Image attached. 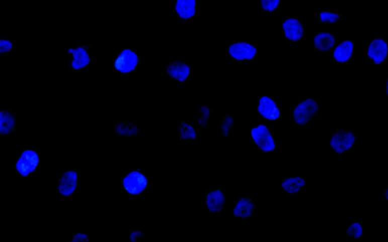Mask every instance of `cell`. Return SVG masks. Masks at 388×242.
<instances>
[{
    "instance_id": "obj_9",
    "label": "cell",
    "mask_w": 388,
    "mask_h": 242,
    "mask_svg": "<svg viewBox=\"0 0 388 242\" xmlns=\"http://www.w3.org/2000/svg\"><path fill=\"white\" fill-rule=\"evenodd\" d=\"M77 185V175L74 171H67L61 176L58 190L64 196H69L76 189Z\"/></svg>"
},
{
    "instance_id": "obj_29",
    "label": "cell",
    "mask_w": 388,
    "mask_h": 242,
    "mask_svg": "<svg viewBox=\"0 0 388 242\" xmlns=\"http://www.w3.org/2000/svg\"><path fill=\"white\" fill-rule=\"evenodd\" d=\"M142 237H143V233L140 232V231H134L130 235V239L132 242L137 241V240H140Z\"/></svg>"
},
{
    "instance_id": "obj_31",
    "label": "cell",
    "mask_w": 388,
    "mask_h": 242,
    "mask_svg": "<svg viewBox=\"0 0 388 242\" xmlns=\"http://www.w3.org/2000/svg\"><path fill=\"white\" fill-rule=\"evenodd\" d=\"M386 94H387L388 95V80L387 83H386Z\"/></svg>"
},
{
    "instance_id": "obj_30",
    "label": "cell",
    "mask_w": 388,
    "mask_h": 242,
    "mask_svg": "<svg viewBox=\"0 0 388 242\" xmlns=\"http://www.w3.org/2000/svg\"><path fill=\"white\" fill-rule=\"evenodd\" d=\"M385 197H386V199L388 200V189H386V192H385Z\"/></svg>"
},
{
    "instance_id": "obj_21",
    "label": "cell",
    "mask_w": 388,
    "mask_h": 242,
    "mask_svg": "<svg viewBox=\"0 0 388 242\" xmlns=\"http://www.w3.org/2000/svg\"><path fill=\"white\" fill-rule=\"evenodd\" d=\"M116 132L119 135L125 136V137H132L135 136L138 133V128L135 125H133L128 122H123L119 124L115 129Z\"/></svg>"
},
{
    "instance_id": "obj_24",
    "label": "cell",
    "mask_w": 388,
    "mask_h": 242,
    "mask_svg": "<svg viewBox=\"0 0 388 242\" xmlns=\"http://www.w3.org/2000/svg\"><path fill=\"white\" fill-rule=\"evenodd\" d=\"M362 234V228L360 224L355 222L347 228V234L354 238H359Z\"/></svg>"
},
{
    "instance_id": "obj_18",
    "label": "cell",
    "mask_w": 388,
    "mask_h": 242,
    "mask_svg": "<svg viewBox=\"0 0 388 242\" xmlns=\"http://www.w3.org/2000/svg\"><path fill=\"white\" fill-rule=\"evenodd\" d=\"M16 119L13 113L8 110L0 112V134L7 135L14 130Z\"/></svg>"
},
{
    "instance_id": "obj_3",
    "label": "cell",
    "mask_w": 388,
    "mask_h": 242,
    "mask_svg": "<svg viewBox=\"0 0 388 242\" xmlns=\"http://www.w3.org/2000/svg\"><path fill=\"white\" fill-rule=\"evenodd\" d=\"M355 141L356 137L353 133L338 130L336 134L332 137L330 145L337 153L341 154L351 149Z\"/></svg>"
},
{
    "instance_id": "obj_1",
    "label": "cell",
    "mask_w": 388,
    "mask_h": 242,
    "mask_svg": "<svg viewBox=\"0 0 388 242\" xmlns=\"http://www.w3.org/2000/svg\"><path fill=\"white\" fill-rule=\"evenodd\" d=\"M319 110V105L315 100L308 98L302 101L293 111L295 121L299 125H305Z\"/></svg>"
},
{
    "instance_id": "obj_16",
    "label": "cell",
    "mask_w": 388,
    "mask_h": 242,
    "mask_svg": "<svg viewBox=\"0 0 388 242\" xmlns=\"http://www.w3.org/2000/svg\"><path fill=\"white\" fill-rule=\"evenodd\" d=\"M353 50V43L351 41H344L335 49L334 57L337 62L344 63L351 58Z\"/></svg>"
},
{
    "instance_id": "obj_20",
    "label": "cell",
    "mask_w": 388,
    "mask_h": 242,
    "mask_svg": "<svg viewBox=\"0 0 388 242\" xmlns=\"http://www.w3.org/2000/svg\"><path fill=\"white\" fill-rule=\"evenodd\" d=\"M305 181L302 178L297 176V177L287 178L284 179L281 186L284 190L288 192L289 194H294L299 192L300 188L305 186Z\"/></svg>"
},
{
    "instance_id": "obj_23",
    "label": "cell",
    "mask_w": 388,
    "mask_h": 242,
    "mask_svg": "<svg viewBox=\"0 0 388 242\" xmlns=\"http://www.w3.org/2000/svg\"><path fill=\"white\" fill-rule=\"evenodd\" d=\"M319 16H320L321 22L324 23H335L340 18L339 15L329 13V12L320 13Z\"/></svg>"
},
{
    "instance_id": "obj_10",
    "label": "cell",
    "mask_w": 388,
    "mask_h": 242,
    "mask_svg": "<svg viewBox=\"0 0 388 242\" xmlns=\"http://www.w3.org/2000/svg\"><path fill=\"white\" fill-rule=\"evenodd\" d=\"M258 110L265 118L271 120H275L280 116L279 109L277 107L275 101L267 96H263L260 98Z\"/></svg>"
},
{
    "instance_id": "obj_15",
    "label": "cell",
    "mask_w": 388,
    "mask_h": 242,
    "mask_svg": "<svg viewBox=\"0 0 388 242\" xmlns=\"http://www.w3.org/2000/svg\"><path fill=\"white\" fill-rule=\"evenodd\" d=\"M224 201L225 200L222 192L221 191L216 190L215 192H210L206 198V205L209 211L218 213L223 208Z\"/></svg>"
},
{
    "instance_id": "obj_7",
    "label": "cell",
    "mask_w": 388,
    "mask_h": 242,
    "mask_svg": "<svg viewBox=\"0 0 388 242\" xmlns=\"http://www.w3.org/2000/svg\"><path fill=\"white\" fill-rule=\"evenodd\" d=\"M256 50L254 46L247 43H237L230 45L229 54L238 61L251 60L256 55Z\"/></svg>"
},
{
    "instance_id": "obj_11",
    "label": "cell",
    "mask_w": 388,
    "mask_h": 242,
    "mask_svg": "<svg viewBox=\"0 0 388 242\" xmlns=\"http://www.w3.org/2000/svg\"><path fill=\"white\" fill-rule=\"evenodd\" d=\"M285 37L293 41L300 40L303 35V28L299 21L294 19H289L283 24Z\"/></svg>"
},
{
    "instance_id": "obj_2",
    "label": "cell",
    "mask_w": 388,
    "mask_h": 242,
    "mask_svg": "<svg viewBox=\"0 0 388 242\" xmlns=\"http://www.w3.org/2000/svg\"><path fill=\"white\" fill-rule=\"evenodd\" d=\"M123 185L128 193L137 195L146 189L147 179L140 172H131L123 179Z\"/></svg>"
},
{
    "instance_id": "obj_26",
    "label": "cell",
    "mask_w": 388,
    "mask_h": 242,
    "mask_svg": "<svg viewBox=\"0 0 388 242\" xmlns=\"http://www.w3.org/2000/svg\"><path fill=\"white\" fill-rule=\"evenodd\" d=\"M233 125V119L231 116H227L224 119V123L221 126V131H222L223 135L224 137H227V133H228L229 128Z\"/></svg>"
},
{
    "instance_id": "obj_14",
    "label": "cell",
    "mask_w": 388,
    "mask_h": 242,
    "mask_svg": "<svg viewBox=\"0 0 388 242\" xmlns=\"http://www.w3.org/2000/svg\"><path fill=\"white\" fill-rule=\"evenodd\" d=\"M69 53L72 54L74 60L72 62V67L74 70L82 69L86 67L91 62L89 55L86 49L83 47L77 49H69Z\"/></svg>"
},
{
    "instance_id": "obj_28",
    "label": "cell",
    "mask_w": 388,
    "mask_h": 242,
    "mask_svg": "<svg viewBox=\"0 0 388 242\" xmlns=\"http://www.w3.org/2000/svg\"><path fill=\"white\" fill-rule=\"evenodd\" d=\"M89 240L88 236L84 234H77L74 235L72 242H88Z\"/></svg>"
},
{
    "instance_id": "obj_6",
    "label": "cell",
    "mask_w": 388,
    "mask_h": 242,
    "mask_svg": "<svg viewBox=\"0 0 388 242\" xmlns=\"http://www.w3.org/2000/svg\"><path fill=\"white\" fill-rule=\"evenodd\" d=\"M39 157L34 151L28 150L22 154L20 159L16 164V169L23 176H28L37 168Z\"/></svg>"
},
{
    "instance_id": "obj_4",
    "label": "cell",
    "mask_w": 388,
    "mask_h": 242,
    "mask_svg": "<svg viewBox=\"0 0 388 242\" xmlns=\"http://www.w3.org/2000/svg\"><path fill=\"white\" fill-rule=\"evenodd\" d=\"M251 135L256 146H259L263 152H272L275 149L273 138L269 129L264 125H260L258 128L252 129Z\"/></svg>"
},
{
    "instance_id": "obj_12",
    "label": "cell",
    "mask_w": 388,
    "mask_h": 242,
    "mask_svg": "<svg viewBox=\"0 0 388 242\" xmlns=\"http://www.w3.org/2000/svg\"><path fill=\"white\" fill-rule=\"evenodd\" d=\"M166 71L174 79L183 82L188 77L190 70L186 64L180 61H174L168 65Z\"/></svg>"
},
{
    "instance_id": "obj_22",
    "label": "cell",
    "mask_w": 388,
    "mask_h": 242,
    "mask_svg": "<svg viewBox=\"0 0 388 242\" xmlns=\"http://www.w3.org/2000/svg\"><path fill=\"white\" fill-rule=\"evenodd\" d=\"M181 139L183 140H194L196 138V132L193 127L185 123H181L179 127Z\"/></svg>"
},
{
    "instance_id": "obj_5",
    "label": "cell",
    "mask_w": 388,
    "mask_h": 242,
    "mask_svg": "<svg viewBox=\"0 0 388 242\" xmlns=\"http://www.w3.org/2000/svg\"><path fill=\"white\" fill-rule=\"evenodd\" d=\"M138 63V57L131 49L123 51L115 62V68L120 72L130 73L134 71Z\"/></svg>"
},
{
    "instance_id": "obj_25",
    "label": "cell",
    "mask_w": 388,
    "mask_h": 242,
    "mask_svg": "<svg viewBox=\"0 0 388 242\" xmlns=\"http://www.w3.org/2000/svg\"><path fill=\"white\" fill-rule=\"evenodd\" d=\"M279 3L280 0H262V7L266 11L272 12L278 7Z\"/></svg>"
},
{
    "instance_id": "obj_27",
    "label": "cell",
    "mask_w": 388,
    "mask_h": 242,
    "mask_svg": "<svg viewBox=\"0 0 388 242\" xmlns=\"http://www.w3.org/2000/svg\"><path fill=\"white\" fill-rule=\"evenodd\" d=\"M0 49H1V53H7L11 52L13 49V43L9 40H0Z\"/></svg>"
},
{
    "instance_id": "obj_19",
    "label": "cell",
    "mask_w": 388,
    "mask_h": 242,
    "mask_svg": "<svg viewBox=\"0 0 388 242\" xmlns=\"http://www.w3.org/2000/svg\"><path fill=\"white\" fill-rule=\"evenodd\" d=\"M254 211V204L248 198H242L238 201L234 210V214L238 217L247 218Z\"/></svg>"
},
{
    "instance_id": "obj_13",
    "label": "cell",
    "mask_w": 388,
    "mask_h": 242,
    "mask_svg": "<svg viewBox=\"0 0 388 242\" xmlns=\"http://www.w3.org/2000/svg\"><path fill=\"white\" fill-rule=\"evenodd\" d=\"M196 1L197 0H178L177 1V13L182 19H188L196 14Z\"/></svg>"
},
{
    "instance_id": "obj_8",
    "label": "cell",
    "mask_w": 388,
    "mask_h": 242,
    "mask_svg": "<svg viewBox=\"0 0 388 242\" xmlns=\"http://www.w3.org/2000/svg\"><path fill=\"white\" fill-rule=\"evenodd\" d=\"M387 45L381 39L373 40L368 48V55L374 60L376 65H380L387 55Z\"/></svg>"
},
{
    "instance_id": "obj_17",
    "label": "cell",
    "mask_w": 388,
    "mask_h": 242,
    "mask_svg": "<svg viewBox=\"0 0 388 242\" xmlns=\"http://www.w3.org/2000/svg\"><path fill=\"white\" fill-rule=\"evenodd\" d=\"M335 43V37L329 33L322 32L317 34L314 38V45L320 51L330 50Z\"/></svg>"
}]
</instances>
